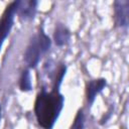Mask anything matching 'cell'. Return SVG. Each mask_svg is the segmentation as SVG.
Segmentation results:
<instances>
[{
    "label": "cell",
    "mask_w": 129,
    "mask_h": 129,
    "mask_svg": "<svg viewBox=\"0 0 129 129\" xmlns=\"http://www.w3.org/2000/svg\"><path fill=\"white\" fill-rule=\"evenodd\" d=\"M1 114H2V108H1V104H0V121H1Z\"/></svg>",
    "instance_id": "cell-10"
},
{
    "label": "cell",
    "mask_w": 129,
    "mask_h": 129,
    "mask_svg": "<svg viewBox=\"0 0 129 129\" xmlns=\"http://www.w3.org/2000/svg\"><path fill=\"white\" fill-rule=\"evenodd\" d=\"M51 40L48 35L45 34L42 28L34 34L24 51V61L28 69H34L39 63L41 56L50 48Z\"/></svg>",
    "instance_id": "cell-2"
},
{
    "label": "cell",
    "mask_w": 129,
    "mask_h": 129,
    "mask_svg": "<svg viewBox=\"0 0 129 129\" xmlns=\"http://www.w3.org/2000/svg\"><path fill=\"white\" fill-rule=\"evenodd\" d=\"M114 7V21L116 26L128 27L129 24V1L117 0L113 4Z\"/></svg>",
    "instance_id": "cell-4"
},
{
    "label": "cell",
    "mask_w": 129,
    "mask_h": 129,
    "mask_svg": "<svg viewBox=\"0 0 129 129\" xmlns=\"http://www.w3.org/2000/svg\"><path fill=\"white\" fill-rule=\"evenodd\" d=\"M71 32L68 27L61 23H57L53 32V41L57 46H63L70 41Z\"/></svg>",
    "instance_id": "cell-7"
},
{
    "label": "cell",
    "mask_w": 129,
    "mask_h": 129,
    "mask_svg": "<svg viewBox=\"0 0 129 129\" xmlns=\"http://www.w3.org/2000/svg\"><path fill=\"white\" fill-rule=\"evenodd\" d=\"M64 97L58 89L46 91L44 88L37 94L34 102V115L43 129H52L63 108Z\"/></svg>",
    "instance_id": "cell-1"
},
{
    "label": "cell",
    "mask_w": 129,
    "mask_h": 129,
    "mask_svg": "<svg viewBox=\"0 0 129 129\" xmlns=\"http://www.w3.org/2000/svg\"><path fill=\"white\" fill-rule=\"evenodd\" d=\"M16 6L17 1L10 2L0 16V49L13 26L14 18L16 15Z\"/></svg>",
    "instance_id": "cell-3"
},
{
    "label": "cell",
    "mask_w": 129,
    "mask_h": 129,
    "mask_svg": "<svg viewBox=\"0 0 129 129\" xmlns=\"http://www.w3.org/2000/svg\"><path fill=\"white\" fill-rule=\"evenodd\" d=\"M38 2L35 0H24L18 1L16 6V15H18L23 20H31L34 18L37 10Z\"/></svg>",
    "instance_id": "cell-5"
},
{
    "label": "cell",
    "mask_w": 129,
    "mask_h": 129,
    "mask_svg": "<svg viewBox=\"0 0 129 129\" xmlns=\"http://www.w3.org/2000/svg\"><path fill=\"white\" fill-rule=\"evenodd\" d=\"M106 85H107V82H106V79H104V78L92 80L87 84L86 97H87V101L90 105H92L94 103L97 95H99L104 90Z\"/></svg>",
    "instance_id": "cell-6"
},
{
    "label": "cell",
    "mask_w": 129,
    "mask_h": 129,
    "mask_svg": "<svg viewBox=\"0 0 129 129\" xmlns=\"http://www.w3.org/2000/svg\"><path fill=\"white\" fill-rule=\"evenodd\" d=\"M70 129H85V113L83 108L78 110Z\"/></svg>",
    "instance_id": "cell-9"
},
{
    "label": "cell",
    "mask_w": 129,
    "mask_h": 129,
    "mask_svg": "<svg viewBox=\"0 0 129 129\" xmlns=\"http://www.w3.org/2000/svg\"><path fill=\"white\" fill-rule=\"evenodd\" d=\"M19 88L23 92H28L32 89L31 84V78H30V72L29 69H24L21 73V76L19 78Z\"/></svg>",
    "instance_id": "cell-8"
}]
</instances>
